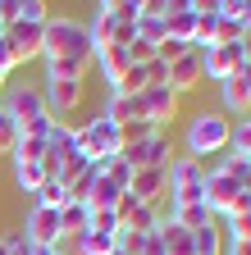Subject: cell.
Returning a JSON list of instances; mask_svg holds the SVG:
<instances>
[{
  "label": "cell",
  "instance_id": "13",
  "mask_svg": "<svg viewBox=\"0 0 251 255\" xmlns=\"http://www.w3.org/2000/svg\"><path fill=\"white\" fill-rule=\"evenodd\" d=\"M142 114H146L151 128H160V132H165V123L178 119V96L169 87H146L142 91Z\"/></svg>",
  "mask_w": 251,
  "mask_h": 255
},
{
  "label": "cell",
  "instance_id": "1",
  "mask_svg": "<svg viewBox=\"0 0 251 255\" xmlns=\"http://www.w3.org/2000/svg\"><path fill=\"white\" fill-rule=\"evenodd\" d=\"M229 132H233V119L229 114H219V110H201L187 119V132H183V146L192 159H201L206 164V155H224L229 150Z\"/></svg>",
  "mask_w": 251,
  "mask_h": 255
},
{
  "label": "cell",
  "instance_id": "12",
  "mask_svg": "<svg viewBox=\"0 0 251 255\" xmlns=\"http://www.w3.org/2000/svg\"><path fill=\"white\" fill-rule=\"evenodd\" d=\"M201 82H206V73H201V50L192 46L187 55H178V59L169 64V91L183 101V96H187V91H197Z\"/></svg>",
  "mask_w": 251,
  "mask_h": 255
},
{
  "label": "cell",
  "instance_id": "6",
  "mask_svg": "<svg viewBox=\"0 0 251 255\" xmlns=\"http://www.w3.org/2000/svg\"><path fill=\"white\" fill-rule=\"evenodd\" d=\"M201 205L210 210V219H233L238 210L251 205V191H247L242 182H233L229 173L210 169V173H206V191H201Z\"/></svg>",
  "mask_w": 251,
  "mask_h": 255
},
{
  "label": "cell",
  "instance_id": "2",
  "mask_svg": "<svg viewBox=\"0 0 251 255\" xmlns=\"http://www.w3.org/2000/svg\"><path fill=\"white\" fill-rule=\"evenodd\" d=\"M9 110V119L18 123V132H27V137H46L50 132V110H46V101H41V87L37 82H18L14 91H5V101H0Z\"/></svg>",
  "mask_w": 251,
  "mask_h": 255
},
{
  "label": "cell",
  "instance_id": "24",
  "mask_svg": "<svg viewBox=\"0 0 251 255\" xmlns=\"http://www.w3.org/2000/svg\"><path fill=\"white\" fill-rule=\"evenodd\" d=\"M215 37H219V9H215V0L210 5H201L197 9V50H206V46H215Z\"/></svg>",
  "mask_w": 251,
  "mask_h": 255
},
{
  "label": "cell",
  "instance_id": "28",
  "mask_svg": "<svg viewBox=\"0 0 251 255\" xmlns=\"http://www.w3.org/2000/svg\"><path fill=\"white\" fill-rule=\"evenodd\" d=\"M165 37H169V32H165V18H160V14H142V18H137V41H146L151 50H160Z\"/></svg>",
  "mask_w": 251,
  "mask_h": 255
},
{
  "label": "cell",
  "instance_id": "41",
  "mask_svg": "<svg viewBox=\"0 0 251 255\" xmlns=\"http://www.w3.org/2000/svg\"><path fill=\"white\" fill-rule=\"evenodd\" d=\"M0 27H5V9H0Z\"/></svg>",
  "mask_w": 251,
  "mask_h": 255
},
{
  "label": "cell",
  "instance_id": "17",
  "mask_svg": "<svg viewBox=\"0 0 251 255\" xmlns=\"http://www.w3.org/2000/svg\"><path fill=\"white\" fill-rule=\"evenodd\" d=\"M105 119L119 123V128H128V123H146V114H142V96L110 91V101H105Z\"/></svg>",
  "mask_w": 251,
  "mask_h": 255
},
{
  "label": "cell",
  "instance_id": "38",
  "mask_svg": "<svg viewBox=\"0 0 251 255\" xmlns=\"http://www.w3.org/2000/svg\"><path fill=\"white\" fill-rule=\"evenodd\" d=\"M238 23H242V32H247V37H251V0L242 5V18H238Z\"/></svg>",
  "mask_w": 251,
  "mask_h": 255
},
{
  "label": "cell",
  "instance_id": "26",
  "mask_svg": "<svg viewBox=\"0 0 251 255\" xmlns=\"http://www.w3.org/2000/svg\"><path fill=\"white\" fill-rule=\"evenodd\" d=\"M91 69V59H50L46 64V78H64V82H82Z\"/></svg>",
  "mask_w": 251,
  "mask_h": 255
},
{
  "label": "cell",
  "instance_id": "4",
  "mask_svg": "<svg viewBox=\"0 0 251 255\" xmlns=\"http://www.w3.org/2000/svg\"><path fill=\"white\" fill-rule=\"evenodd\" d=\"M73 141H78V150L91 159V164H110V159H119L123 155V128L119 123H110L105 114L101 119H91V123H82V128H73Z\"/></svg>",
  "mask_w": 251,
  "mask_h": 255
},
{
  "label": "cell",
  "instance_id": "39",
  "mask_svg": "<svg viewBox=\"0 0 251 255\" xmlns=\"http://www.w3.org/2000/svg\"><path fill=\"white\" fill-rule=\"evenodd\" d=\"M41 255H69V246L59 242V246H50V251H41Z\"/></svg>",
  "mask_w": 251,
  "mask_h": 255
},
{
  "label": "cell",
  "instance_id": "10",
  "mask_svg": "<svg viewBox=\"0 0 251 255\" xmlns=\"http://www.w3.org/2000/svg\"><path fill=\"white\" fill-rule=\"evenodd\" d=\"M197 0H165V32H169V41H183V46H192L197 41Z\"/></svg>",
  "mask_w": 251,
  "mask_h": 255
},
{
  "label": "cell",
  "instance_id": "43",
  "mask_svg": "<svg viewBox=\"0 0 251 255\" xmlns=\"http://www.w3.org/2000/svg\"><path fill=\"white\" fill-rule=\"evenodd\" d=\"M0 255H5V242H0Z\"/></svg>",
  "mask_w": 251,
  "mask_h": 255
},
{
  "label": "cell",
  "instance_id": "30",
  "mask_svg": "<svg viewBox=\"0 0 251 255\" xmlns=\"http://www.w3.org/2000/svg\"><path fill=\"white\" fill-rule=\"evenodd\" d=\"M14 182H18V191L37 196V187L46 182V164H14Z\"/></svg>",
  "mask_w": 251,
  "mask_h": 255
},
{
  "label": "cell",
  "instance_id": "36",
  "mask_svg": "<svg viewBox=\"0 0 251 255\" xmlns=\"http://www.w3.org/2000/svg\"><path fill=\"white\" fill-rule=\"evenodd\" d=\"M18 69V59H14V46H9V37H5V27H0V78H9Z\"/></svg>",
  "mask_w": 251,
  "mask_h": 255
},
{
  "label": "cell",
  "instance_id": "40",
  "mask_svg": "<svg viewBox=\"0 0 251 255\" xmlns=\"http://www.w3.org/2000/svg\"><path fill=\"white\" fill-rule=\"evenodd\" d=\"M0 101H5V78H0Z\"/></svg>",
  "mask_w": 251,
  "mask_h": 255
},
{
  "label": "cell",
  "instance_id": "27",
  "mask_svg": "<svg viewBox=\"0 0 251 255\" xmlns=\"http://www.w3.org/2000/svg\"><path fill=\"white\" fill-rule=\"evenodd\" d=\"M73 196H69V187H59L55 178H46L41 187H37V196H32V205H46V210H64Z\"/></svg>",
  "mask_w": 251,
  "mask_h": 255
},
{
  "label": "cell",
  "instance_id": "34",
  "mask_svg": "<svg viewBox=\"0 0 251 255\" xmlns=\"http://www.w3.org/2000/svg\"><path fill=\"white\" fill-rule=\"evenodd\" d=\"M87 228H91V233H105V237H119V214H114V210H91Z\"/></svg>",
  "mask_w": 251,
  "mask_h": 255
},
{
  "label": "cell",
  "instance_id": "7",
  "mask_svg": "<svg viewBox=\"0 0 251 255\" xmlns=\"http://www.w3.org/2000/svg\"><path fill=\"white\" fill-rule=\"evenodd\" d=\"M169 159H174V146H169L165 132H151L142 141H128V146H123V164H128L133 173L137 169H165Z\"/></svg>",
  "mask_w": 251,
  "mask_h": 255
},
{
  "label": "cell",
  "instance_id": "31",
  "mask_svg": "<svg viewBox=\"0 0 251 255\" xmlns=\"http://www.w3.org/2000/svg\"><path fill=\"white\" fill-rule=\"evenodd\" d=\"M224 242H251V205L224 219Z\"/></svg>",
  "mask_w": 251,
  "mask_h": 255
},
{
  "label": "cell",
  "instance_id": "33",
  "mask_svg": "<svg viewBox=\"0 0 251 255\" xmlns=\"http://www.w3.org/2000/svg\"><path fill=\"white\" fill-rule=\"evenodd\" d=\"M14 146H18V123L9 119L5 105H0V155H14Z\"/></svg>",
  "mask_w": 251,
  "mask_h": 255
},
{
  "label": "cell",
  "instance_id": "37",
  "mask_svg": "<svg viewBox=\"0 0 251 255\" xmlns=\"http://www.w3.org/2000/svg\"><path fill=\"white\" fill-rule=\"evenodd\" d=\"M224 255H251V242H224Z\"/></svg>",
  "mask_w": 251,
  "mask_h": 255
},
{
  "label": "cell",
  "instance_id": "20",
  "mask_svg": "<svg viewBox=\"0 0 251 255\" xmlns=\"http://www.w3.org/2000/svg\"><path fill=\"white\" fill-rule=\"evenodd\" d=\"M160 246H165V255H197V246H192V233L187 228H178L174 219H160Z\"/></svg>",
  "mask_w": 251,
  "mask_h": 255
},
{
  "label": "cell",
  "instance_id": "45",
  "mask_svg": "<svg viewBox=\"0 0 251 255\" xmlns=\"http://www.w3.org/2000/svg\"><path fill=\"white\" fill-rule=\"evenodd\" d=\"M37 255H41V251H37Z\"/></svg>",
  "mask_w": 251,
  "mask_h": 255
},
{
  "label": "cell",
  "instance_id": "16",
  "mask_svg": "<svg viewBox=\"0 0 251 255\" xmlns=\"http://www.w3.org/2000/svg\"><path fill=\"white\" fill-rule=\"evenodd\" d=\"M91 59H96L101 78L110 82V91L119 87V78H123V73L133 69V64H128V50H123V46H101V50H91Z\"/></svg>",
  "mask_w": 251,
  "mask_h": 255
},
{
  "label": "cell",
  "instance_id": "8",
  "mask_svg": "<svg viewBox=\"0 0 251 255\" xmlns=\"http://www.w3.org/2000/svg\"><path fill=\"white\" fill-rule=\"evenodd\" d=\"M242 41H233V46H206L201 50V73L210 78V82H229L238 69H242Z\"/></svg>",
  "mask_w": 251,
  "mask_h": 255
},
{
  "label": "cell",
  "instance_id": "3",
  "mask_svg": "<svg viewBox=\"0 0 251 255\" xmlns=\"http://www.w3.org/2000/svg\"><path fill=\"white\" fill-rule=\"evenodd\" d=\"M50 59H91L87 27L78 18H46L41 27V64Z\"/></svg>",
  "mask_w": 251,
  "mask_h": 255
},
{
  "label": "cell",
  "instance_id": "25",
  "mask_svg": "<svg viewBox=\"0 0 251 255\" xmlns=\"http://www.w3.org/2000/svg\"><path fill=\"white\" fill-rule=\"evenodd\" d=\"M14 164H46V137H27L18 132V146H14Z\"/></svg>",
  "mask_w": 251,
  "mask_h": 255
},
{
  "label": "cell",
  "instance_id": "22",
  "mask_svg": "<svg viewBox=\"0 0 251 255\" xmlns=\"http://www.w3.org/2000/svg\"><path fill=\"white\" fill-rule=\"evenodd\" d=\"M64 246H69V255H110L119 242H114V237H105V233H91V228H87V233H78V237H73V242H64Z\"/></svg>",
  "mask_w": 251,
  "mask_h": 255
},
{
  "label": "cell",
  "instance_id": "18",
  "mask_svg": "<svg viewBox=\"0 0 251 255\" xmlns=\"http://www.w3.org/2000/svg\"><path fill=\"white\" fill-rule=\"evenodd\" d=\"M0 9H5V27L9 23H46L50 18V5L46 0H0Z\"/></svg>",
  "mask_w": 251,
  "mask_h": 255
},
{
  "label": "cell",
  "instance_id": "11",
  "mask_svg": "<svg viewBox=\"0 0 251 255\" xmlns=\"http://www.w3.org/2000/svg\"><path fill=\"white\" fill-rule=\"evenodd\" d=\"M37 87H41V101H46L50 119H59V114H69V110H78V105H82V82H64V78H41Z\"/></svg>",
  "mask_w": 251,
  "mask_h": 255
},
{
  "label": "cell",
  "instance_id": "35",
  "mask_svg": "<svg viewBox=\"0 0 251 255\" xmlns=\"http://www.w3.org/2000/svg\"><path fill=\"white\" fill-rule=\"evenodd\" d=\"M0 242H5V255H37V246L27 242V233H23V228H14L9 237H0Z\"/></svg>",
  "mask_w": 251,
  "mask_h": 255
},
{
  "label": "cell",
  "instance_id": "21",
  "mask_svg": "<svg viewBox=\"0 0 251 255\" xmlns=\"http://www.w3.org/2000/svg\"><path fill=\"white\" fill-rule=\"evenodd\" d=\"M87 219H91L87 201H69L64 210H59V237H64V242H73L78 233H87Z\"/></svg>",
  "mask_w": 251,
  "mask_h": 255
},
{
  "label": "cell",
  "instance_id": "5",
  "mask_svg": "<svg viewBox=\"0 0 251 255\" xmlns=\"http://www.w3.org/2000/svg\"><path fill=\"white\" fill-rule=\"evenodd\" d=\"M165 173H169V187H165L169 210H178V205H197V201H201L210 169L201 164V159H192V155H174L169 164H165Z\"/></svg>",
  "mask_w": 251,
  "mask_h": 255
},
{
  "label": "cell",
  "instance_id": "42",
  "mask_svg": "<svg viewBox=\"0 0 251 255\" xmlns=\"http://www.w3.org/2000/svg\"><path fill=\"white\" fill-rule=\"evenodd\" d=\"M110 255H123V251H119V246H114V251H110Z\"/></svg>",
  "mask_w": 251,
  "mask_h": 255
},
{
  "label": "cell",
  "instance_id": "29",
  "mask_svg": "<svg viewBox=\"0 0 251 255\" xmlns=\"http://www.w3.org/2000/svg\"><path fill=\"white\" fill-rule=\"evenodd\" d=\"M169 219L178 223V228H187V233H197L201 223H210V210L197 201V205H178V210H169Z\"/></svg>",
  "mask_w": 251,
  "mask_h": 255
},
{
  "label": "cell",
  "instance_id": "15",
  "mask_svg": "<svg viewBox=\"0 0 251 255\" xmlns=\"http://www.w3.org/2000/svg\"><path fill=\"white\" fill-rule=\"evenodd\" d=\"M41 27H46V23H41ZM41 27H37V23H9V27H5V37H9L18 64L41 59Z\"/></svg>",
  "mask_w": 251,
  "mask_h": 255
},
{
  "label": "cell",
  "instance_id": "32",
  "mask_svg": "<svg viewBox=\"0 0 251 255\" xmlns=\"http://www.w3.org/2000/svg\"><path fill=\"white\" fill-rule=\"evenodd\" d=\"M229 150H238V155H251V110L233 123V132H229Z\"/></svg>",
  "mask_w": 251,
  "mask_h": 255
},
{
  "label": "cell",
  "instance_id": "19",
  "mask_svg": "<svg viewBox=\"0 0 251 255\" xmlns=\"http://www.w3.org/2000/svg\"><path fill=\"white\" fill-rule=\"evenodd\" d=\"M82 27H87V41H91V50H101V46H114V32H119V23H114L110 5H96V9H91V18H87Z\"/></svg>",
  "mask_w": 251,
  "mask_h": 255
},
{
  "label": "cell",
  "instance_id": "9",
  "mask_svg": "<svg viewBox=\"0 0 251 255\" xmlns=\"http://www.w3.org/2000/svg\"><path fill=\"white\" fill-rule=\"evenodd\" d=\"M23 233H27V242H32L37 251L59 246V242H64V237H59V210L32 205V210H27V219H23Z\"/></svg>",
  "mask_w": 251,
  "mask_h": 255
},
{
  "label": "cell",
  "instance_id": "14",
  "mask_svg": "<svg viewBox=\"0 0 251 255\" xmlns=\"http://www.w3.org/2000/svg\"><path fill=\"white\" fill-rule=\"evenodd\" d=\"M165 187H169V173H165V169H137L133 182H128V196H133L137 205H160Z\"/></svg>",
  "mask_w": 251,
  "mask_h": 255
},
{
  "label": "cell",
  "instance_id": "23",
  "mask_svg": "<svg viewBox=\"0 0 251 255\" xmlns=\"http://www.w3.org/2000/svg\"><path fill=\"white\" fill-rule=\"evenodd\" d=\"M192 246H197V255H224V223L219 219L201 223V228L192 233Z\"/></svg>",
  "mask_w": 251,
  "mask_h": 255
},
{
  "label": "cell",
  "instance_id": "44",
  "mask_svg": "<svg viewBox=\"0 0 251 255\" xmlns=\"http://www.w3.org/2000/svg\"><path fill=\"white\" fill-rule=\"evenodd\" d=\"M247 164H251V155H247Z\"/></svg>",
  "mask_w": 251,
  "mask_h": 255
}]
</instances>
